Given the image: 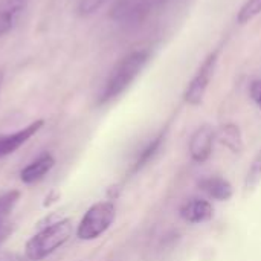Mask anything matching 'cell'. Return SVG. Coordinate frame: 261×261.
I'll use <instances>...</instances> for the list:
<instances>
[{
  "instance_id": "6da1fadb",
  "label": "cell",
  "mask_w": 261,
  "mask_h": 261,
  "mask_svg": "<svg viewBox=\"0 0 261 261\" xmlns=\"http://www.w3.org/2000/svg\"><path fill=\"white\" fill-rule=\"evenodd\" d=\"M151 58V52L148 49H138L125 57H122L110 70L104 87L101 90L99 104H107L122 95L141 75Z\"/></svg>"
},
{
  "instance_id": "7a4b0ae2",
  "label": "cell",
  "mask_w": 261,
  "mask_h": 261,
  "mask_svg": "<svg viewBox=\"0 0 261 261\" xmlns=\"http://www.w3.org/2000/svg\"><path fill=\"white\" fill-rule=\"evenodd\" d=\"M73 232V225L70 219H63L60 222L46 226L40 232H37L32 239L28 240L24 246L26 257L31 261H40L57 249H60L64 243L69 242Z\"/></svg>"
},
{
  "instance_id": "3957f363",
  "label": "cell",
  "mask_w": 261,
  "mask_h": 261,
  "mask_svg": "<svg viewBox=\"0 0 261 261\" xmlns=\"http://www.w3.org/2000/svg\"><path fill=\"white\" fill-rule=\"evenodd\" d=\"M116 216L115 205L112 202H98L87 210L81 219L76 236L81 240H95L102 236L113 223Z\"/></svg>"
},
{
  "instance_id": "277c9868",
  "label": "cell",
  "mask_w": 261,
  "mask_h": 261,
  "mask_svg": "<svg viewBox=\"0 0 261 261\" xmlns=\"http://www.w3.org/2000/svg\"><path fill=\"white\" fill-rule=\"evenodd\" d=\"M219 54H220V49H216V50L210 52L208 57L202 61L200 67L197 69L196 75L193 76V80L190 81V84L187 86V89L184 92V101L187 104H190V106L202 104L205 93L208 90V86L216 73L217 63H219Z\"/></svg>"
},
{
  "instance_id": "5b68a950",
  "label": "cell",
  "mask_w": 261,
  "mask_h": 261,
  "mask_svg": "<svg viewBox=\"0 0 261 261\" xmlns=\"http://www.w3.org/2000/svg\"><path fill=\"white\" fill-rule=\"evenodd\" d=\"M214 139H216V132L211 125L203 124L202 127H199L190 139L191 159L197 164L206 162L213 154Z\"/></svg>"
},
{
  "instance_id": "8992f818",
  "label": "cell",
  "mask_w": 261,
  "mask_h": 261,
  "mask_svg": "<svg viewBox=\"0 0 261 261\" xmlns=\"http://www.w3.org/2000/svg\"><path fill=\"white\" fill-rule=\"evenodd\" d=\"M150 11L147 0H118L112 9L110 17L119 23H139Z\"/></svg>"
},
{
  "instance_id": "52a82bcc",
  "label": "cell",
  "mask_w": 261,
  "mask_h": 261,
  "mask_svg": "<svg viewBox=\"0 0 261 261\" xmlns=\"http://www.w3.org/2000/svg\"><path fill=\"white\" fill-rule=\"evenodd\" d=\"M43 125H44V121L43 119H37V121L31 122L29 125H26V127H23V128L14 132V133L0 136V159L12 154L14 151H17L35 133H38Z\"/></svg>"
},
{
  "instance_id": "ba28073f",
  "label": "cell",
  "mask_w": 261,
  "mask_h": 261,
  "mask_svg": "<svg viewBox=\"0 0 261 261\" xmlns=\"http://www.w3.org/2000/svg\"><path fill=\"white\" fill-rule=\"evenodd\" d=\"M31 0H0V37L11 32Z\"/></svg>"
},
{
  "instance_id": "9c48e42d",
  "label": "cell",
  "mask_w": 261,
  "mask_h": 261,
  "mask_svg": "<svg viewBox=\"0 0 261 261\" xmlns=\"http://www.w3.org/2000/svg\"><path fill=\"white\" fill-rule=\"evenodd\" d=\"M54 165H55V158L50 153L44 151L34 162H31L28 167H24L20 171V179L26 185L40 182L54 168Z\"/></svg>"
},
{
  "instance_id": "30bf717a",
  "label": "cell",
  "mask_w": 261,
  "mask_h": 261,
  "mask_svg": "<svg viewBox=\"0 0 261 261\" xmlns=\"http://www.w3.org/2000/svg\"><path fill=\"white\" fill-rule=\"evenodd\" d=\"M180 217L190 223H203L213 219L214 208L208 200L191 199L180 206Z\"/></svg>"
},
{
  "instance_id": "8fae6325",
  "label": "cell",
  "mask_w": 261,
  "mask_h": 261,
  "mask_svg": "<svg viewBox=\"0 0 261 261\" xmlns=\"http://www.w3.org/2000/svg\"><path fill=\"white\" fill-rule=\"evenodd\" d=\"M200 188L216 200H229L232 197V185L222 176H208L199 182Z\"/></svg>"
},
{
  "instance_id": "7c38bea8",
  "label": "cell",
  "mask_w": 261,
  "mask_h": 261,
  "mask_svg": "<svg viewBox=\"0 0 261 261\" xmlns=\"http://www.w3.org/2000/svg\"><path fill=\"white\" fill-rule=\"evenodd\" d=\"M216 138L219 139V142L222 145L229 148L232 153L243 151V136H242V130L237 124L228 122V124L220 125L216 133Z\"/></svg>"
},
{
  "instance_id": "4fadbf2b",
  "label": "cell",
  "mask_w": 261,
  "mask_h": 261,
  "mask_svg": "<svg viewBox=\"0 0 261 261\" xmlns=\"http://www.w3.org/2000/svg\"><path fill=\"white\" fill-rule=\"evenodd\" d=\"M164 138H165V135H164V132H161L156 138H153L144 148H142V151L139 153V156H138V159H136V162H135V165H133V173H136V171H139L142 167H145L153 158H154V154L159 151V148H161V145H162V142H164Z\"/></svg>"
},
{
  "instance_id": "5bb4252c",
  "label": "cell",
  "mask_w": 261,
  "mask_h": 261,
  "mask_svg": "<svg viewBox=\"0 0 261 261\" xmlns=\"http://www.w3.org/2000/svg\"><path fill=\"white\" fill-rule=\"evenodd\" d=\"M261 14V0H246L237 14V21L240 24H246Z\"/></svg>"
},
{
  "instance_id": "9a60e30c",
  "label": "cell",
  "mask_w": 261,
  "mask_h": 261,
  "mask_svg": "<svg viewBox=\"0 0 261 261\" xmlns=\"http://www.w3.org/2000/svg\"><path fill=\"white\" fill-rule=\"evenodd\" d=\"M20 200V191L12 190L0 196V223L6 222V217L12 213L17 202Z\"/></svg>"
},
{
  "instance_id": "2e32d148",
  "label": "cell",
  "mask_w": 261,
  "mask_h": 261,
  "mask_svg": "<svg viewBox=\"0 0 261 261\" xmlns=\"http://www.w3.org/2000/svg\"><path fill=\"white\" fill-rule=\"evenodd\" d=\"M258 184H261V148L248 170V174L245 179V188L254 190Z\"/></svg>"
},
{
  "instance_id": "e0dca14e",
  "label": "cell",
  "mask_w": 261,
  "mask_h": 261,
  "mask_svg": "<svg viewBox=\"0 0 261 261\" xmlns=\"http://www.w3.org/2000/svg\"><path fill=\"white\" fill-rule=\"evenodd\" d=\"M249 93H251V98L254 99V102L257 104V107L261 110V78L251 83Z\"/></svg>"
},
{
  "instance_id": "ac0fdd59",
  "label": "cell",
  "mask_w": 261,
  "mask_h": 261,
  "mask_svg": "<svg viewBox=\"0 0 261 261\" xmlns=\"http://www.w3.org/2000/svg\"><path fill=\"white\" fill-rule=\"evenodd\" d=\"M12 232V226H11V223H8V222H2L0 223V245L9 237V234Z\"/></svg>"
},
{
  "instance_id": "d6986e66",
  "label": "cell",
  "mask_w": 261,
  "mask_h": 261,
  "mask_svg": "<svg viewBox=\"0 0 261 261\" xmlns=\"http://www.w3.org/2000/svg\"><path fill=\"white\" fill-rule=\"evenodd\" d=\"M0 81H2V72H0Z\"/></svg>"
}]
</instances>
